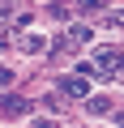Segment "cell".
I'll use <instances>...</instances> for the list:
<instances>
[{
	"label": "cell",
	"instance_id": "2",
	"mask_svg": "<svg viewBox=\"0 0 124 128\" xmlns=\"http://www.w3.org/2000/svg\"><path fill=\"white\" fill-rule=\"evenodd\" d=\"M94 64H98V68H103V73H111V68H120V64H124V56H120V51H107V47H103Z\"/></svg>",
	"mask_w": 124,
	"mask_h": 128
},
{
	"label": "cell",
	"instance_id": "1",
	"mask_svg": "<svg viewBox=\"0 0 124 128\" xmlns=\"http://www.w3.org/2000/svg\"><path fill=\"white\" fill-rule=\"evenodd\" d=\"M0 111H9V115H26L30 102H26L22 94H0Z\"/></svg>",
	"mask_w": 124,
	"mask_h": 128
},
{
	"label": "cell",
	"instance_id": "3",
	"mask_svg": "<svg viewBox=\"0 0 124 128\" xmlns=\"http://www.w3.org/2000/svg\"><path fill=\"white\" fill-rule=\"evenodd\" d=\"M60 94H73V98H86V81H81V77H60Z\"/></svg>",
	"mask_w": 124,
	"mask_h": 128
},
{
	"label": "cell",
	"instance_id": "8",
	"mask_svg": "<svg viewBox=\"0 0 124 128\" xmlns=\"http://www.w3.org/2000/svg\"><path fill=\"white\" fill-rule=\"evenodd\" d=\"M5 17H13V9H9V4H0V22H5Z\"/></svg>",
	"mask_w": 124,
	"mask_h": 128
},
{
	"label": "cell",
	"instance_id": "5",
	"mask_svg": "<svg viewBox=\"0 0 124 128\" xmlns=\"http://www.w3.org/2000/svg\"><path fill=\"white\" fill-rule=\"evenodd\" d=\"M43 47H47L43 34H26V38H22V51H43Z\"/></svg>",
	"mask_w": 124,
	"mask_h": 128
},
{
	"label": "cell",
	"instance_id": "6",
	"mask_svg": "<svg viewBox=\"0 0 124 128\" xmlns=\"http://www.w3.org/2000/svg\"><path fill=\"white\" fill-rule=\"evenodd\" d=\"M9 81H13V73L5 68V64H0V86H9Z\"/></svg>",
	"mask_w": 124,
	"mask_h": 128
},
{
	"label": "cell",
	"instance_id": "9",
	"mask_svg": "<svg viewBox=\"0 0 124 128\" xmlns=\"http://www.w3.org/2000/svg\"><path fill=\"white\" fill-rule=\"evenodd\" d=\"M34 128H56V124L51 120H34Z\"/></svg>",
	"mask_w": 124,
	"mask_h": 128
},
{
	"label": "cell",
	"instance_id": "4",
	"mask_svg": "<svg viewBox=\"0 0 124 128\" xmlns=\"http://www.w3.org/2000/svg\"><path fill=\"white\" fill-rule=\"evenodd\" d=\"M64 43H69V47H73V43H90V26H69Z\"/></svg>",
	"mask_w": 124,
	"mask_h": 128
},
{
	"label": "cell",
	"instance_id": "7",
	"mask_svg": "<svg viewBox=\"0 0 124 128\" xmlns=\"http://www.w3.org/2000/svg\"><path fill=\"white\" fill-rule=\"evenodd\" d=\"M77 4H81V9H98L103 0H77Z\"/></svg>",
	"mask_w": 124,
	"mask_h": 128
}]
</instances>
